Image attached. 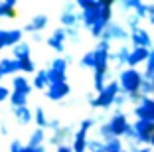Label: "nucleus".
Listing matches in <instances>:
<instances>
[{
    "label": "nucleus",
    "mask_w": 154,
    "mask_h": 152,
    "mask_svg": "<svg viewBox=\"0 0 154 152\" xmlns=\"http://www.w3.org/2000/svg\"><path fill=\"white\" fill-rule=\"evenodd\" d=\"M119 152H128V148H122V150H119Z\"/></svg>",
    "instance_id": "42"
},
{
    "label": "nucleus",
    "mask_w": 154,
    "mask_h": 152,
    "mask_svg": "<svg viewBox=\"0 0 154 152\" xmlns=\"http://www.w3.org/2000/svg\"><path fill=\"white\" fill-rule=\"evenodd\" d=\"M24 152H45L44 146H24Z\"/></svg>",
    "instance_id": "38"
},
{
    "label": "nucleus",
    "mask_w": 154,
    "mask_h": 152,
    "mask_svg": "<svg viewBox=\"0 0 154 152\" xmlns=\"http://www.w3.org/2000/svg\"><path fill=\"white\" fill-rule=\"evenodd\" d=\"M14 49V59H18V61H24V59H30V45L24 44V42H20Z\"/></svg>",
    "instance_id": "21"
},
{
    "label": "nucleus",
    "mask_w": 154,
    "mask_h": 152,
    "mask_svg": "<svg viewBox=\"0 0 154 152\" xmlns=\"http://www.w3.org/2000/svg\"><path fill=\"white\" fill-rule=\"evenodd\" d=\"M20 71L32 73V71H36V65H34L32 59H24V61H20Z\"/></svg>",
    "instance_id": "33"
},
{
    "label": "nucleus",
    "mask_w": 154,
    "mask_h": 152,
    "mask_svg": "<svg viewBox=\"0 0 154 152\" xmlns=\"http://www.w3.org/2000/svg\"><path fill=\"white\" fill-rule=\"evenodd\" d=\"M42 142H44V129H36L30 136L28 146H42Z\"/></svg>",
    "instance_id": "28"
},
{
    "label": "nucleus",
    "mask_w": 154,
    "mask_h": 152,
    "mask_svg": "<svg viewBox=\"0 0 154 152\" xmlns=\"http://www.w3.org/2000/svg\"><path fill=\"white\" fill-rule=\"evenodd\" d=\"M105 146H107V152H119V150L125 148L121 138H115V140H111V142H105Z\"/></svg>",
    "instance_id": "32"
},
{
    "label": "nucleus",
    "mask_w": 154,
    "mask_h": 152,
    "mask_svg": "<svg viewBox=\"0 0 154 152\" xmlns=\"http://www.w3.org/2000/svg\"><path fill=\"white\" fill-rule=\"evenodd\" d=\"M12 87L16 93H22V95H30V91H32V85H30V81L26 79L24 75H18L12 79Z\"/></svg>",
    "instance_id": "17"
},
{
    "label": "nucleus",
    "mask_w": 154,
    "mask_h": 152,
    "mask_svg": "<svg viewBox=\"0 0 154 152\" xmlns=\"http://www.w3.org/2000/svg\"><path fill=\"white\" fill-rule=\"evenodd\" d=\"M150 77H154V48L150 49L148 61L144 63V79H150Z\"/></svg>",
    "instance_id": "27"
},
{
    "label": "nucleus",
    "mask_w": 154,
    "mask_h": 152,
    "mask_svg": "<svg viewBox=\"0 0 154 152\" xmlns=\"http://www.w3.org/2000/svg\"><path fill=\"white\" fill-rule=\"evenodd\" d=\"M16 2L14 0H4V2H0V14L6 16V18H14L16 16V10H14Z\"/></svg>",
    "instance_id": "23"
},
{
    "label": "nucleus",
    "mask_w": 154,
    "mask_h": 152,
    "mask_svg": "<svg viewBox=\"0 0 154 152\" xmlns=\"http://www.w3.org/2000/svg\"><path fill=\"white\" fill-rule=\"evenodd\" d=\"M148 55H150V49H144V48H132L131 49V57H128V67L136 69L140 63H146L148 61Z\"/></svg>",
    "instance_id": "12"
},
{
    "label": "nucleus",
    "mask_w": 154,
    "mask_h": 152,
    "mask_svg": "<svg viewBox=\"0 0 154 152\" xmlns=\"http://www.w3.org/2000/svg\"><path fill=\"white\" fill-rule=\"evenodd\" d=\"M45 24H48V16H45V14H38V16L32 18V22L26 26V32H34V34H36V32L44 30Z\"/></svg>",
    "instance_id": "20"
},
{
    "label": "nucleus",
    "mask_w": 154,
    "mask_h": 152,
    "mask_svg": "<svg viewBox=\"0 0 154 152\" xmlns=\"http://www.w3.org/2000/svg\"><path fill=\"white\" fill-rule=\"evenodd\" d=\"M0 81H2V75H0Z\"/></svg>",
    "instance_id": "45"
},
{
    "label": "nucleus",
    "mask_w": 154,
    "mask_h": 152,
    "mask_svg": "<svg viewBox=\"0 0 154 152\" xmlns=\"http://www.w3.org/2000/svg\"><path fill=\"white\" fill-rule=\"evenodd\" d=\"M34 87H36V89H45V87H50V77H48V71H38L36 73Z\"/></svg>",
    "instance_id": "24"
},
{
    "label": "nucleus",
    "mask_w": 154,
    "mask_h": 152,
    "mask_svg": "<svg viewBox=\"0 0 154 152\" xmlns=\"http://www.w3.org/2000/svg\"><path fill=\"white\" fill-rule=\"evenodd\" d=\"M22 30H0V49L2 48H10V45H16L20 44L22 40Z\"/></svg>",
    "instance_id": "11"
},
{
    "label": "nucleus",
    "mask_w": 154,
    "mask_h": 152,
    "mask_svg": "<svg viewBox=\"0 0 154 152\" xmlns=\"http://www.w3.org/2000/svg\"><path fill=\"white\" fill-rule=\"evenodd\" d=\"M77 6L83 10L81 14V22L85 28H93L101 18H103V12H105V6L107 2L105 0H79Z\"/></svg>",
    "instance_id": "1"
},
{
    "label": "nucleus",
    "mask_w": 154,
    "mask_h": 152,
    "mask_svg": "<svg viewBox=\"0 0 154 152\" xmlns=\"http://www.w3.org/2000/svg\"><path fill=\"white\" fill-rule=\"evenodd\" d=\"M150 148H154V134H152V138H150V144H148Z\"/></svg>",
    "instance_id": "41"
},
{
    "label": "nucleus",
    "mask_w": 154,
    "mask_h": 152,
    "mask_svg": "<svg viewBox=\"0 0 154 152\" xmlns=\"http://www.w3.org/2000/svg\"><path fill=\"white\" fill-rule=\"evenodd\" d=\"M69 136H75L73 130L69 126H61L59 130H55V134H51V144H59V146H63V142L69 138Z\"/></svg>",
    "instance_id": "18"
},
{
    "label": "nucleus",
    "mask_w": 154,
    "mask_h": 152,
    "mask_svg": "<svg viewBox=\"0 0 154 152\" xmlns=\"http://www.w3.org/2000/svg\"><path fill=\"white\" fill-rule=\"evenodd\" d=\"M14 116H16V121L20 125H28V123L32 121V111L28 107H20V109H14Z\"/></svg>",
    "instance_id": "22"
},
{
    "label": "nucleus",
    "mask_w": 154,
    "mask_h": 152,
    "mask_svg": "<svg viewBox=\"0 0 154 152\" xmlns=\"http://www.w3.org/2000/svg\"><path fill=\"white\" fill-rule=\"evenodd\" d=\"M36 123H38V126H40V129H44V126L50 125V121L45 119V113H44V109H42V107L36 109Z\"/></svg>",
    "instance_id": "31"
},
{
    "label": "nucleus",
    "mask_w": 154,
    "mask_h": 152,
    "mask_svg": "<svg viewBox=\"0 0 154 152\" xmlns=\"http://www.w3.org/2000/svg\"><path fill=\"white\" fill-rule=\"evenodd\" d=\"M148 24L150 26H154V2H148Z\"/></svg>",
    "instance_id": "36"
},
{
    "label": "nucleus",
    "mask_w": 154,
    "mask_h": 152,
    "mask_svg": "<svg viewBox=\"0 0 154 152\" xmlns=\"http://www.w3.org/2000/svg\"><path fill=\"white\" fill-rule=\"evenodd\" d=\"M131 49L132 48H128V45H121L115 51H111V63H115V65H127L128 57H131Z\"/></svg>",
    "instance_id": "15"
},
{
    "label": "nucleus",
    "mask_w": 154,
    "mask_h": 152,
    "mask_svg": "<svg viewBox=\"0 0 154 152\" xmlns=\"http://www.w3.org/2000/svg\"><path fill=\"white\" fill-rule=\"evenodd\" d=\"M26 101H28V95L16 93V91H12V95H10V103H12V107H14V109L26 107Z\"/></svg>",
    "instance_id": "25"
},
{
    "label": "nucleus",
    "mask_w": 154,
    "mask_h": 152,
    "mask_svg": "<svg viewBox=\"0 0 154 152\" xmlns=\"http://www.w3.org/2000/svg\"><path fill=\"white\" fill-rule=\"evenodd\" d=\"M10 152H24V146L18 142V140H14V142L10 144Z\"/></svg>",
    "instance_id": "37"
},
{
    "label": "nucleus",
    "mask_w": 154,
    "mask_h": 152,
    "mask_svg": "<svg viewBox=\"0 0 154 152\" xmlns=\"http://www.w3.org/2000/svg\"><path fill=\"white\" fill-rule=\"evenodd\" d=\"M87 152H107V146L101 138H95V140H89V148Z\"/></svg>",
    "instance_id": "29"
},
{
    "label": "nucleus",
    "mask_w": 154,
    "mask_h": 152,
    "mask_svg": "<svg viewBox=\"0 0 154 152\" xmlns=\"http://www.w3.org/2000/svg\"><path fill=\"white\" fill-rule=\"evenodd\" d=\"M132 129L136 132V138L140 146H148L150 138L154 134V123H146V121H134L132 123Z\"/></svg>",
    "instance_id": "9"
},
{
    "label": "nucleus",
    "mask_w": 154,
    "mask_h": 152,
    "mask_svg": "<svg viewBox=\"0 0 154 152\" xmlns=\"http://www.w3.org/2000/svg\"><path fill=\"white\" fill-rule=\"evenodd\" d=\"M10 89L8 87H4V85H0V103H2V101H6V99H10Z\"/></svg>",
    "instance_id": "35"
},
{
    "label": "nucleus",
    "mask_w": 154,
    "mask_h": 152,
    "mask_svg": "<svg viewBox=\"0 0 154 152\" xmlns=\"http://www.w3.org/2000/svg\"><path fill=\"white\" fill-rule=\"evenodd\" d=\"M67 61L69 59H54L51 67L48 69V77H50V85L54 83H67L65 81V71H67Z\"/></svg>",
    "instance_id": "8"
},
{
    "label": "nucleus",
    "mask_w": 154,
    "mask_h": 152,
    "mask_svg": "<svg viewBox=\"0 0 154 152\" xmlns=\"http://www.w3.org/2000/svg\"><path fill=\"white\" fill-rule=\"evenodd\" d=\"M152 99H154V97H152Z\"/></svg>",
    "instance_id": "46"
},
{
    "label": "nucleus",
    "mask_w": 154,
    "mask_h": 152,
    "mask_svg": "<svg viewBox=\"0 0 154 152\" xmlns=\"http://www.w3.org/2000/svg\"><path fill=\"white\" fill-rule=\"evenodd\" d=\"M69 85L67 83H54V85L48 87V99L50 101H61L63 97L69 95Z\"/></svg>",
    "instance_id": "14"
},
{
    "label": "nucleus",
    "mask_w": 154,
    "mask_h": 152,
    "mask_svg": "<svg viewBox=\"0 0 154 152\" xmlns=\"http://www.w3.org/2000/svg\"><path fill=\"white\" fill-rule=\"evenodd\" d=\"M101 40L109 42V44H113V42H127V40H131V32H127V28L121 26V24L111 22L109 26H107V30H105V34H103Z\"/></svg>",
    "instance_id": "6"
},
{
    "label": "nucleus",
    "mask_w": 154,
    "mask_h": 152,
    "mask_svg": "<svg viewBox=\"0 0 154 152\" xmlns=\"http://www.w3.org/2000/svg\"><path fill=\"white\" fill-rule=\"evenodd\" d=\"M119 95H121V85H119V81L113 79V81L107 83V87L97 97H89V105L95 107V109H111Z\"/></svg>",
    "instance_id": "3"
},
{
    "label": "nucleus",
    "mask_w": 154,
    "mask_h": 152,
    "mask_svg": "<svg viewBox=\"0 0 154 152\" xmlns=\"http://www.w3.org/2000/svg\"><path fill=\"white\" fill-rule=\"evenodd\" d=\"M81 67H91L95 69V51H87L81 57Z\"/></svg>",
    "instance_id": "30"
},
{
    "label": "nucleus",
    "mask_w": 154,
    "mask_h": 152,
    "mask_svg": "<svg viewBox=\"0 0 154 152\" xmlns=\"http://www.w3.org/2000/svg\"><path fill=\"white\" fill-rule=\"evenodd\" d=\"M119 85H121V93L125 95H134L140 93V87L144 83V71H138V69H132L127 67L119 73Z\"/></svg>",
    "instance_id": "2"
},
{
    "label": "nucleus",
    "mask_w": 154,
    "mask_h": 152,
    "mask_svg": "<svg viewBox=\"0 0 154 152\" xmlns=\"http://www.w3.org/2000/svg\"><path fill=\"white\" fill-rule=\"evenodd\" d=\"M132 113H134L136 121L154 123V99L152 97H144L138 105H134Z\"/></svg>",
    "instance_id": "7"
},
{
    "label": "nucleus",
    "mask_w": 154,
    "mask_h": 152,
    "mask_svg": "<svg viewBox=\"0 0 154 152\" xmlns=\"http://www.w3.org/2000/svg\"><path fill=\"white\" fill-rule=\"evenodd\" d=\"M20 71V61L18 59H10V57H4V59H0V75L4 77V75H12V73Z\"/></svg>",
    "instance_id": "16"
},
{
    "label": "nucleus",
    "mask_w": 154,
    "mask_h": 152,
    "mask_svg": "<svg viewBox=\"0 0 154 152\" xmlns=\"http://www.w3.org/2000/svg\"><path fill=\"white\" fill-rule=\"evenodd\" d=\"M131 44H132V48H144V49L154 48V40L150 36V32L142 26L131 32Z\"/></svg>",
    "instance_id": "10"
},
{
    "label": "nucleus",
    "mask_w": 154,
    "mask_h": 152,
    "mask_svg": "<svg viewBox=\"0 0 154 152\" xmlns=\"http://www.w3.org/2000/svg\"><path fill=\"white\" fill-rule=\"evenodd\" d=\"M79 20H81V16H77V14L71 10V6H67V10H65L63 16H61V24H63V26H67V30H71V28H77Z\"/></svg>",
    "instance_id": "19"
},
{
    "label": "nucleus",
    "mask_w": 154,
    "mask_h": 152,
    "mask_svg": "<svg viewBox=\"0 0 154 152\" xmlns=\"http://www.w3.org/2000/svg\"><path fill=\"white\" fill-rule=\"evenodd\" d=\"M99 138L103 140V142H111V140H115V134H113V130H111L109 123H105V125L99 126Z\"/></svg>",
    "instance_id": "26"
},
{
    "label": "nucleus",
    "mask_w": 154,
    "mask_h": 152,
    "mask_svg": "<svg viewBox=\"0 0 154 152\" xmlns=\"http://www.w3.org/2000/svg\"><path fill=\"white\" fill-rule=\"evenodd\" d=\"M95 125V119H85V121L79 125V130L73 136V152H87L89 148V138H87V132L91 130V126Z\"/></svg>",
    "instance_id": "5"
},
{
    "label": "nucleus",
    "mask_w": 154,
    "mask_h": 152,
    "mask_svg": "<svg viewBox=\"0 0 154 152\" xmlns=\"http://www.w3.org/2000/svg\"><path fill=\"white\" fill-rule=\"evenodd\" d=\"M109 126H111V130H113V134H115V138H125L127 136V132L131 130V126H132V123L128 121V116L125 115L122 111H115V115L109 119Z\"/></svg>",
    "instance_id": "4"
},
{
    "label": "nucleus",
    "mask_w": 154,
    "mask_h": 152,
    "mask_svg": "<svg viewBox=\"0 0 154 152\" xmlns=\"http://www.w3.org/2000/svg\"><path fill=\"white\" fill-rule=\"evenodd\" d=\"M0 20H2V14H0Z\"/></svg>",
    "instance_id": "44"
},
{
    "label": "nucleus",
    "mask_w": 154,
    "mask_h": 152,
    "mask_svg": "<svg viewBox=\"0 0 154 152\" xmlns=\"http://www.w3.org/2000/svg\"><path fill=\"white\" fill-rule=\"evenodd\" d=\"M138 152H152V148H150V146H140Z\"/></svg>",
    "instance_id": "40"
},
{
    "label": "nucleus",
    "mask_w": 154,
    "mask_h": 152,
    "mask_svg": "<svg viewBox=\"0 0 154 152\" xmlns=\"http://www.w3.org/2000/svg\"><path fill=\"white\" fill-rule=\"evenodd\" d=\"M65 40H67V32H65V28H59V30H55L54 34L48 38V45L54 48L55 51H63Z\"/></svg>",
    "instance_id": "13"
},
{
    "label": "nucleus",
    "mask_w": 154,
    "mask_h": 152,
    "mask_svg": "<svg viewBox=\"0 0 154 152\" xmlns=\"http://www.w3.org/2000/svg\"><path fill=\"white\" fill-rule=\"evenodd\" d=\"M57 152H73V148L67 146V144H63V146H59V148H57Z\"/></svg>",
    "instance_id": "39"
},
{
    "label": "nucleus",
    "mask_w": 154,
    "mask_h": 152,
    "mask_svg": "<svg viewBox=\"0 0 154 152\" xmlns=\"http://www.w3.org/2000/svg\"><path fill=\"white\" fill-rule=\"evenodd\" d=\"M127 101H128V97H127L125 93H121V95L117 97V101H115V107H117L119 111H121V109L125 107V105H127Z\"/></svg>",
    "instance_id": "34"
},
{
    "label": "nucleus",
    "mask_w": 154,
    "mask_h": 152,
    "mask_svg": "<svg viewBox=\"0 0 154 152\" xmlns=\"http://www.w3.org/2000/svg\"><path fill=\"white\" fill-rule=\"evenodd\" d=\"M150 81H152V85H154V77H150Z\"/></svg>",
    "instance_id": "43"
}]
</instances>
